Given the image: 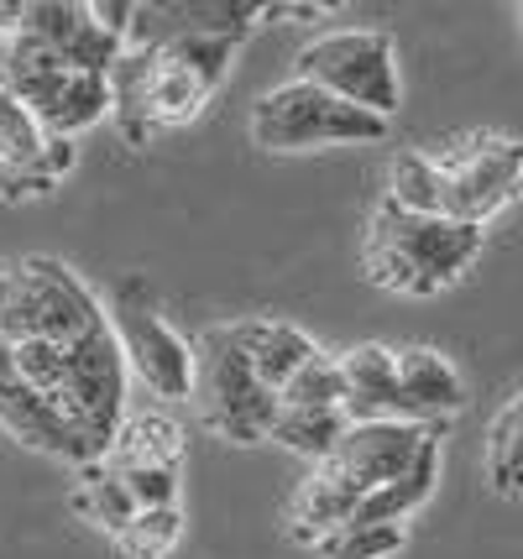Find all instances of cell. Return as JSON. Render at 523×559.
<instances>
[{"label":"cell","mask_w":523,"mask_h":559,"mask_svg":"<svg viewBox=\"0 0 523 559\" xmlns=\"http://www.w3.org/2000/svg\"><path fill=\"white\" fill-rule=\"evenodd\" d=\"M0 350L26 392L74 429L90 465L105 461L126 424V356L100 293L58 257H5Z\"/></svg>","instance_id":"6da1fadb"},{"label":"cell","mask_w":523,"mask_h":559,"mask_svg":"<svg viewBox=\"0 0 523 559\" xmlns=\"http://www.w3.org/2000/svg\"><path fill=\"white\" fill-rule=\"evenodd\" d=\"M241 37H168L126 48L110 73V121L126 146H142L163 131L200 121L236 69Z\"/></svg>","instance_id":"7a4b0ae2"},{"label":"cell","mask_w":523,"mask_h":559,"mask_svg":"<svg viewBox=\"0 0 523 559\" xmlns=\"http://www.w3.org/2000/svg\"><path fill=\"white\" fill-rule=\"evenodd\" d=\"M482 241H487L482 225H461L450 215H414L382 194L361 236V272L367 283L388 293L435 298L466 277V267L482 257Z\"/></svg>","instance_id":"3957f363"},{"label":"cell","mask_w":523,"mask_h":559,"mask_svg":"<svg viewBox=\"0 0 523 559\" xmlns=\"http://www.w3.org/2000/svg\"><path fill=\"white\" fill-rule=\"evenodd\" d=\"M194 403H200L204 429L225 439V444L273 439L283 397L262 382L257 361L247 356V345L236 335V319L230 324H210L194 341Z\"/></svg>","instance_id":"277c9868"},{"label":"cell","mask_w":523,"mask_h":559,"mask_svg":"<svg viewBox=\"0 0 523 559\" xmlns=\"http://www.w3.org/2000/svg\"><path fill=\"white\" fill-rule=\"evenodd\" d=\"M0 90L22 99L26 110L63 142H74L79 131H90V126H100L110 116V79L63 63L58 52L43 48L26 32L0 37Z\"/></svg>","instance_id":"5b68a950"},{"label":"cell","mask_w":523,"mask_h":559,"mask_svg":"<svg viewBox=\"0 0 523 559\" xmlns=\"http://www.w3.org/2000/svg\"><path fill=\"white\" fill-rule=\"evenodd\" d=\"M294 79L320 84L346 105H361L382 121L399 116L403 79H399V43L382 26H335L304 43L294 58Z\"/></svg>","instance_id":"8992f818"},{"label":"cell","mask_w":523,"mask_h":559,"mask_svg":"<svg viewBox=\"0 0 523 559\" xmlns=\"http://www.w3.org/2000/svg\"><path fill=\"white\" fill-rule=\"evenodd\" d=\"M393 121H382L361 105H346L320 84H273L268 95L251 105V142L262 152H314V146H356L382 142Z\"/></svg>","instance_id":"52a82bcc"},{"label":"cell","mask_w":523,"mask_h":559,"mask_svg":"<svg viewBox=\"0 0 523 559\" xmlns=\"http://www.w3.org/2000/svg\"><path fill=\"white\" fill-rule=\"evenodd\" d=\"M110 330L126 356V371L163 403L194 397V345L178 335L142 277H121L110 288Z\"/></svg>","instance_id":"ba28073f"},{"label":"cell","mask_w":523,"mask_h":559,"mask_svg":"<svg viewBox=\"0 0 523 559\" xmlns=\"http://www.w3.org/2000/svg\"><path fill=\"white\" fill-rule=\"evenodd\" d=\"M435 168L445 178V215L461 225H492L523 194V136L472 131L445 146H429Z\"/></svg>","instance_id":"9c48e42d"},{"label":"cell","mask_w":523,"mask_h":559,"mask_svg":"<svg viewBox=\"0 0 523 559\" xmlns=\"http://www.w3.org/2000/svg\"><path fill=\"white\" fill-rule=\"evenodd\" d=\"M74 163H79L74 142L52 136L22 99L0 90V199L5 204H26V199L52 194L74 173Z\"/></svg>","instance_id":"30bf717a"},{"label":"cell","mask_w":523,"mask_h":559,"mask_svg":"<svg viewBox=\"0 0 523 559\" xmlns=\"http://www.w3.org/2000/svg\"><path fill=\"white\" fill-rule=\"evenodd\" d=\"M440 439H445V424H350V435L341 439L330 465H341L372 497L377 487L408 476L429 450H440Z\"/></svg>","instance_id":"8fae6325"},{"label":"cell","mask_w":523,"mask_h":559,"mask_svg":"<svg viewBox=\"0 0 523 559\" xmlns=\"http://www.w3.org/2000/svg\"><path fill=\"white\" fill-rule=\"evenodd\" d=\"M26 37H37L43 48H52L63 63H74L84 73H116L126 43L110 37L95 16V0H26Z\"/></svg>","instance_id":"7c38bea8"},{"label":"cell","mask_w":523,"mask_h":559,"mask_svg":"<svg viewBox=\"0 0 523 559\" xmlns=\"http://www.w3.org/2000/svg\"><path fill=\"white\" fill-rule=\"evenodd\" d=\"M399 403L403 424H450L466 408V377L435 345L399 350Z\"/></svg>","instance_id":"4fadbf2b"},{"label":"cell","mask_w":523,"mask_h":559,"mask_svg":"<svg viewBox=\"0 0 523 559\" xmlns=\"http://www.w3.org/2000/svg\"><path fill=\"white\" fill-rule=\"evenodd\" d=\"M0 429L16 439V444L37 450V455L69 461L74 471L90 465V455H84V444L74 439V429L52 414L48 403H37V397L26 392V382L11 371V361H5V350H0Z\"/></svg>","instance_id":"5bb4252c"},{"label":"cell","mask_w":523,"mask_h":559,"mask_svg":"<svg viewBox=\"0 0 523 559\" xmlns=\"http://www.w3.org/2000/svg\"><path fill=\"white\" fill-rule=\"evenodd\" d=\"M341 382H346L350 424H403L399 403V350L361 341L341 350Z\"/></svg>","instance_id":"9a60e30c"},{"label":"cell","mask_w":523,"mask_h":559,"mask_svg":"<svg viewBox=\"0 0 523 559\" xmlns=\"http://www.w3.org/2000/svg\"><path fill=\"white\" fill-rule=\"evenodd\" d=\"M183 450L189 439L178 429V418L147 408V414H126L105 450V465L110 471H183Z\"/></svg>","instance_id":"2e32d148"},{"label":"cell","mask_w":523,"mask_h":559,"mask_svg":"<svg viewBox=\"0 0 523 559\" xmlns=\"http://www.w3.org/2000/svg\"><path fill=\"white\" fill-rule=\"evenodd\" d=\"M236 335L247 345V356L257 361L262 371V382L283 397V388L299 377L304 366L320 356V345L304 335L299 324H288V319H236Z\"/></svg>","instance_id":"e0dca14e"},{"label":"cell","mask_w":523,"mask_h":559,"mask_svg":"<svg viewBox=\"0 0 523 559\" xmlns=\"http://www.w3.org/2000/svg\"><path fill=\"white\" fill-rule=\"evenodd\" d=\"M69 508H74L95 534H105L110 544H116V538L136 523L142 502L131 497V487H126L110 465L95 461V465H84V471H79V487H74V497H69Z\"/></svg>","instance_id":"ac0fdd59"},{"label":"cell","mask_w":523,"mask_h":559,"mask_svg":"<svg viewBox=\"0 0 523 559\" xmlns=\"http://www.w3.org/2000/svg\"><path fill=\"white\" fill-rule=\"evenodd\" d=\"M482 471H487V487L498 497H508V502L523 497V392H513L487 424Z\"/></svg>","instance_id":"d6986e66"},{"label":"cell","mask_w":523,"mask_h":559,"mask_svg":"<svg viewBox=\"0 0 523 559\" xmlns=\"http://www.w3.org/2000/svg\"><path fill=\"white\" fill-rule=\"evenodd\" d=\"M346 435H350V418L341 414V408H283L273 424L277 444L294 450V455H304L309 465L330 461Z\"/></svg>","instance_id":"ffe728a7"},{"label":"cell","mask_w":523,"mask_h":559,"mask_svg":"<svg viewBox=\"0 0 523 559\" xmlns=\"http://www.w3.org/2000/svg\"><path fill=\"white\" fill-rule=\"evenodd\" d=\"M435 487H440V450H429L408 476H399V481H388V487H377L361 508H356V518L350 523H408L414 512L435 497Z\"/></svg>","instance_id":"44dd1931"},{"label":"cell","mask_w":523,"mask_h":559,"mask_svg":"<svg viewBox=\"0 0 523 559\" xmlns=\"http://www.w3.org/2000/svg\"><path fill=\"white\" fill-rule=\"evenodd\" d=\"M388 199L414 215H445V178L435 168L429 146H408L388 163Z\"/></svg>","instance_id":"7402d4cb"},{"label":"cell","mask_w":523,"mask_h":559,"mask_svg":"<svg viewBox=\"0 0 523 559\" xmlns=\"http://www.w3.org/2000/svg\"><path fill=\"white\" fill-rule=\"evenodd\" d=\"M408 528L403 523H341L335 534H324L314 544L320 559H393L403 555Z\"/></svg>","instance_id":"603a6c76"},{"label":"cell","mask_w":523,"mask_h":559,"mask_svg":"<svg viewBox=\"0 0 523 559\" xmlns=\"http://www.w3.org/2000/svg\"><path fill=\"white\" fill-rule=\"evenodd\" d=\"M183 544V508H147L116 538L121 559H168Z\"/></svg>","instance_id":"cb8c5ba5"},{"label":"cell","mask_w":523,"mask_h":559,"mask_svg":"<svg viewBox=\"0 0 523 559\" xmlns=\"http://www.w3.org/2000/svg\"><path fill=\"white\" fill-rule=\"evenodd\" d=\"M283 408H341L346 414V382H341V356H314L299 377L283 388Z\"/></svg>","instance_id":"d4e9b609"},{"label":"cell","mask_w":523,"mask_h":559,"mask_svg":"<svg viewBox=\"0 0 523 559\" xmlns=\"http://www.w3.org/2000/svg\"><path fill=\"white\" fill-rule=\"evenodd\" d=\"M519 22H523V5H519Z\"/></svg>","instance_id":"484cf974"}]
</instances>
